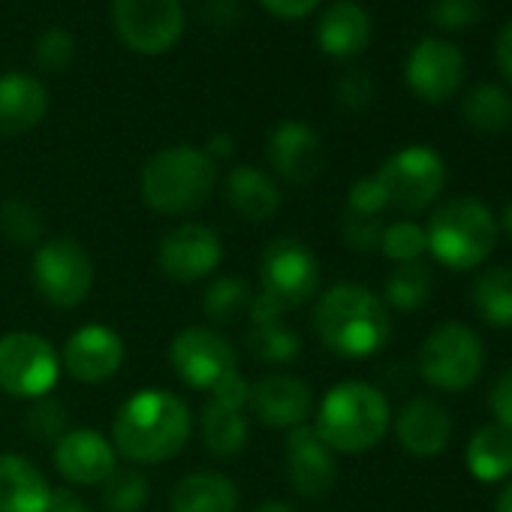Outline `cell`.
<instances>
[{"instance_id": "8992f818", "label": "cell", "mask_w": 512, "mask_h": 512, "mask_svg": "<svg viewBox=\"0 0 512 512\" xmlns=\"http://www.w3.org/2000/svg\"><path fill=\"white\" fill-rule=\"evenodd\" d=\"M416 365L428 386L440 392H464L482 374L485 350L470 326L443 323L419 347Z\"/></svg>"}, {"instance_id": "d4e9b609", "label": "cell", "mask_w": 512, "mask_h": 512, "mask_svg": "<svg viewBox=\"0 0 512 512\" xmlns=\"http://www.w3.org/2000/svg\"><path fill=\"white\" fill-rule=\"evenodd\" d=\"M172 512H235L238 488L229 476L199 470L184 476L172 491Z\"/></svg>"}, {"instance_id": "7a4b0ae2", "label": "cell", "mask_w": 512, "mask_h": 512, "mask_svg": "<svg viewBox=\"0 0 512 512\" xmlns=\"http://www.w3.org/2000/svg\"><path fill=\"white\" fill-rule=\"evenodd\" d=\"M314 329L320 341L347 359H365L386 347L392 338V317L368 287L338 284L320 296Z\"/></svg>"}, {"instance_id": "484cf974", "label": "cell", "mask_w": 512, "mask_h": 512, "mask_svg": "<svg viewBox=\"0 0 512 512\" xmlns=\"http://www.w3.org/2000/svg\"><path fill=\"white\" fill-rule=\"evenodd\" d=\"M467 470L482 482H500L512 476V431L500 422L482 425L464 449Z\"/></svg>"}, {"instance_id": "ac0fdd59", "label": "cell", "mask_w": 512, "mask_h": 512, "mask_svg": "<svg viewBox=\"0 0 512 512\" xmlns=\"http://www.w3.org/2000/svg\"><path fill=\"white\" fill-rule=\"evenodd\" d=\"M115 446L94 428L67 431L55 443V467L73 485H103L115 473Z\"/></svg>"}, {"instance_id": "60d3db41", "label": "cell", "mask_w": 512, "mask_h": 512, "mask_svg": "<svg viewBox=\"0 0 512 512\" xmlns=\"http://www.w3.org/2000/svg\"><path fill=\"white\" fill-rule=\"evenodd\" d=\"M389 208L386 193L377 178H359L347 193V211L359 217H380Z\"/></svg>"}, {"instance_id": "ffe728a7", "label": "cell", "mask_w": 512, "mask_h": 512, "mask_svg": "<svg viewBox=\"0 0 512 512\" xmlns=\"http://www.w3.org/2000/svg\"><path fill=\"white\" fill-rule=\"evenodd\" d=\"M395 437L398 443L416 455V458H434L449 446L452 437V419L446 407L434 398H410L398 419H395Z\"/></svg>"}, {"instance_id": "ee69618b", "label": "cell", "mask_w": 512, "mask_h": 512, "mask_svg": "<svg viewBox=\"0 0 512 512\" xmlns=\"http://www.w3.org/2000/svg\"><path fill=\"white\" fill-rule=\"evenodd\" d=\"M260 7L275 16V19H284V22H299L305 16H311L320 0H260Z\"/></svg>"}, {"instance_id": "7dc6e473", "label": "cell", "mask_w": 512, "mask_h": 512, "mask_svg": "<svg viewBox=\"0 0 512 512\" xmlns=\"http://www.w3.org/2000/svg\"><path fill=\"white\" fill-rule=\"evenodd\" d=\"M211 160H217V157H229L232 154V139L226 136V133H217V136H211V142H208V148H202Z\"/></svg>"}, {"instance_id": "30bf717a", "label": "cell", "mask_w": 512, "mask_h": 512, "mask_svg": "<svg viewBox=\"0 0 512 512\" xmlns=\"http://www.w3.org/2000/svg\"><path fill=\"white\" fill-rule=\"evenodd\" d=\"M34 287L55 308H76L94 287L91 256L76 238H52L34 253Z\"/></svg>"}, {"instance_id": "681fc988", "label": "cell", "mask_w": 512, "mask_h": 512, "mask_svg": "<svg viewBox=\"0 0 512 512\" xmlns=\"http://www.w3.org/2000/svg\"><path fill=\"white\" fill-rule=\"evenodd\" d=\"M253 512H293V506L284 503V500H266V503L256 506Z\"/></svg>"}, {"instance_id": "c3c4849f", "label": "cell", "mask_w": 512, "mask_h": 512, "mask_svg": "<svg viewBox=\"0 0 512 512\" xmlns=\"http://www.w3.org/2000/svg\"><path fill=\"white\" fill-rule=\"evenodd\" d=\"M494 509L497 512H512V479L500 488V494H497V503H494Z\"/></svg>"}, {"instance_id": "1f68e13d", "label": "cell", "mask_w": 512, "mask_h": 512, "mask_svg": "<svg viewBox=\"0 0 512 512\" xmlns=\"http://www.w3.org/2000/svg\"><path fill=\"white\" fill-rule=\"evenodd\" d=\"M250 308V287L238 278H220L208 287L202 311L214 323H232Z\"/></svg>"}, {"instance_id": "7c38bea8", "label": "cell", "mask_w": 512, "mask_h": 512, "mask_svg": "<svg viewBox=\"0 0 512 512\" xmlns=\"http://www.w3.org/2000/svg\"><path fill=\"white\" fill-rule=\"evenodd\" d=\"M169 359L187 386L205 392H214L229 374L238 371L232 344L220 332L205 326H190L178 332L169 347Z\"/></svg>"}, {"instance_id": "cb8c5ba5", "label": "cell", "mask_w": 512, "mask_h": 512, "mask_svg": "<svg viewBox=\"0 0 512 512\" xmlns=\"http://www.w3.org/2000/svg\"><path fill=\"white\" fill-rule=\"evenodd\" d=\"M226 199L250 223H263L281 208V190L260 166H235L226 175Z\"/></svg>"}, {"instance_id": "f907efd6", "label": "cell", "mask_w": 512, "mask_h": 512, "mask_svg": "<svg viewBox=\"0 0 512 512\" xmlns=\"http://www.w3.org/2000/svg\"><path fill=\"white\" fill-rule=\"evenodd\" d=\"M497 229H503L506 238L512 241V202L503 205V211H500V226H497Z\"/></svg>"}, {"instance_id": "d6986e66", "label": "cell", "mask_w": 512, "mask_h": 512, "mask_svg": "<svg viewBox=\"0 0 512 512\" xmlns=\"http://www.w3.org/2000/svg\"><path fill=\"white\" fill-rule=\"evenodd\" d=\"M64 365L79 383H103L124 365V341L109 326H82L64 347Z\"/></svg>"}, {"instance_id": "44dd1931", "label": "cell", "mask_w": 512, "mask_h": 512, "mask_svg": "<svg viewBox=\"0 0 512 512\" xmlns=\"http://www.w3.org/2000/svg\"><path fill=\"white\" fill-rule=\"evenodd\" d=\"M371 16L356 0H335L317 22V46L338 61L356 58L371 46Z\"/></svg>"}, {"instance_id": "5b68a950", "label": "cell", "mask_w": 512, "mask_h": 512, "mask_svg": "<svg viewBox=\"0 0 512 512\" xmlns=\"http://www.w3.org/2000/svg\"><path fill=\"white\" fill-rule=\"evenodd\" d=\"M497 217L473 196H455L434 208L425 238L434 260L452 272H470L482 266L497 247Z\"/></svg>"}, {"instance_id": "2e32d148", "label": "cell", "mask_w": 512, "mask_h": 512, "mask_svg": "<svg viewBox=\"0 0 512 512\" xmlns=\"http://www.w3.org/2000/svg\"><path fill=\"white\" fill-rule=\"evenodd\" d=\"M284 452H287V476L302 497H323L332 491L338 479V464H335V452L323 443L317 428L308 425L293 428L284 443Z\"/></svg>"}, {"instance_id": "5bb4252c", "label": "cell", "mask_w": 512, "mask_h": 512, "mask_svg": "<svg viewBox=\"0 0 512 512\" xmlns=\"http://www.w3.org/2000/svg\"><path fill=\"white\" fill-rule=\"evenodd\" d=\"M407 85L425 103H446L464 82V55L455 43L440 37H425L413 46L407 58Z\"/></svg>"}, {"instance_id": "b9f144b4", "label": "cell", "mask_w": 512, "mask_h": 512, "mask_svg": "<svg viewBox=\"0 0 512 512\" xmlns=\"http://www.w3.org/2000/svg\"><path fill=\"white\" fill-rule=\"evenodd\" d=\"M488 407L497 416V422L512 431V365L494 380V386L488 392Z\"/></svg>"}, {"instance_id": "83f0119b", "label": "cell", "mask_w": 512, "mask_h": 512, "mask_svg": "<svg viewBox=\"0 0 512 512\" xmlns=\"http://www.w3.org/2000/svg\"><path fill=\"white\" fill-rule=\"evenodd\" d=\"M250 440V422L241 410L235 407H223L217 401H211L202 410V443L211 455L217 458H229L238 455Z\"/></svg>"}, {"instance_id": "e0dca14e", "label": "cell", "mask_w": 512, "mask_h": 512, "mask_svg": "<svg viewBox=\"0 0 512 512\" xmlns=\"http://www.w3.org/2000/svg\"><path fill=\"white\" fill-rule=\"evenodd\" d=\"M247 404L263 425L299 428V425H305V419L314 410V392L302 377L269 374L256 386H250Z\"/></svg>"}, {"instance_id": "f35d334b", "label": "cell", "mask_w": 512, "mask_h": 512, "mask_svg": "<svg viewBox=\"0 0 512 512\" xmlns=\"http://www.w3.org/2000/svg\"><path fill=\"white\" fill-rule=\"evenodd\" d=\"M341 232H344V241L359 250V253H371L380 247V238H383V220L380 217H359V214H350L344 211V223H341Z\"/></svg>"}, {"instance_id": "9a60e30c", "label": "cell", "mask_w": 512, "mask_h": 512, "mask_svg": "<svg viewBox=\"0 0 512 512\" xmlns=\"http://www.w3.org/2000/svg\"><path fill=\"white\" fill-rule=\"evenodd\" d=\"M266 157L272 169L293 181V184H311L320 178L326 166V148L320 133L305 121H281L266 142Z\"/></svg>"}, {"instance_id": "836d02e7", "label": "cell", "mask_w": 512, "mask_h": 512, "mask_svg": "<svg viewBox=\"0 0 512 512\" xmlns=\"http://www.w3.org/2000/svg\"><path fill=\"white\" fill-rule=\"evenodd\" d=\"M0 232L19 247H31L43 238V214L25 199H10L0 205Z\"/></svg>"}, {"instance_id": "bcb514c9", "label": "cell", "mask_w": 512, "mask_h": 512, "mask_svg": "<svg viewBox=\"0 0 512 512\" xmlns=\"http://www.w3.org/2000/svg\"><path fill=\"white\" fill-rule=\"evenodd\" d=\"M49 512H91V509H88L85 500H79L70 488H58V491H52Z\"/></svg>"}, {"instance_id": "d590c367", "label": "cell", "mask_w": 512, "mask_h": 512, "mask_svg": "<svg viewBox=\"0 0 512 512\" xmlns=\"http://www.w3.org/2000/svg\"><path fill=\"white\" fill-rule=\"evenodd\" d=\"M25 428L40 443H58L67 434V407L58 398H37V404L25 416Z\"/></svg>"}, {"instance_id": "8fae6325", "label": "cell", "mask_w": 512, "mask_h": 512, "mask_svg": "<svg viewBox=\"0 0 512 512\" xmlns=\"http://www.w3.org/2000/svg\"><path fill=\"white\" fill-rule=\"evenodd\" d=\"M61 377L55 347L34 332L0 338V389L16 398H46Z\"/></svg>"}, {"instance_id": "f546056e", "label": "cell", "mask_w": 512, "mask_h": 512, "mask_svg": "<svg viewBox=\"0 0 512 512\" xmlns=\"http://www.w3.org/2000/svg\"><path fill=\"white\" fill-rule=\"evenodd\" d=\"M247 350L253 359L266 365H284L293 362L302 353V338L281 323V317L272 320H253L247 332Z\"/></svg>"}, {"instance_id": "74e56055", "label": "cell", "mask_w": 512, "mask_h": 512, "mask_svg": "<svg viewBox=\"0 0 512 512\" xmlns=\"http://www.w3.org/2000/svg\"><path fill=\"white\" fill-rule=\"evenodd\" d=\"M428 19L443 31H461L482 19V0H434Z\"/></svg>"}, {"instance_id": "ab89813d", "label": "cell", "mask_w": 512, "mask_h": 512, "mask_svg": "<svg viewBox=\"0 0 512 512\" xmlns=\"http://www.w3.org/2000/svg\"><path fill=\"white\" fill-rule=\"evenodd\" d=\"M335 97H338V103H341L347 112H362V109H368L371 100H374V82H371L368 73L350 70V73H344V76L338 79Z\"/></svg>"}, {"instance_id": "e575fe53", "label": "cell", "mask_w": 512, "mask_h": 512, "mask_svg": "<svg viewBox=\"0 0 512 512\" xmlns=\"http://www.w3.org/2000/svg\"><path fill=\"white\" fill-rule=\"evenodd\" d=\"M148 479L136 470H115L103 482V503L109 512H139L148 500Z\"/></svg>"}, {"instance_id": "9c48e42d", "label": "cell", "mask_w": 512, "mask_h": 512, "mask_svg": "<svg viewBox=\"0 0 512 512\" xmlns=\"http://www.w3.org/2000/svg\"><path fill=\"white\" fill-rule=\"evenodd\" d=\"M260 284L269 302L281 311L302 308L317 296L320 287V263L311 247L299 238H275L260 256Z\"/></svg>"}, {"instance_id": "f6af8a7d", "label": "cell", "mask_w": 512, "mask_h": 512, "mask_svg": "<svg viewBox=\"0 0 512 512\" xmlns=\"http://www.w3.org/2000/svg\"><path fill=\"white\" fill-rule=\"evenodd\" d=\"M494 61H497V70L506 79V85H512V22L503 25L500 37L494 43Z\"/></svg>"}, {"instance_id": "d6a6232c", "label": "cell", "mask_w": 512, "mask_h": 512, "mask_svg": "<svg viewBox=\"0 0 512 512\" xmlns=\"http://www.w3.org/2000/svg\"><path fill=\"white\" fill-rule=\"evenodd\" d=\"M380 250L389 256L392 263H419L422 253L428 250V238H425V226L413 223V220H398L392 226H383V238H380Z\"/></svg>"}, {"instance_id": "603a6c76", "label": "cell", "mask_w": 512, "mask_h": 512, "mask_svg": "<svg viewBox=\"0 0 512 512\" xmlns=\"http://www.w3.org/2000/svg\"><path fill=\"white\" fill-rule=\"evenodd\" d=\"M52 485L25 455H0V512H49Z\"/></svg>"}, {"instance_id": "52a82bcc", "label": "cell", "mask_w": 512, "mask_h": 512, "mask_svg": "<svg viewBox=\"0 0 512 512\" xmlns=\"http://www.w3.org/2000/svg\"><path fill=\"white\" fill-rule=\"evenodd\" d=\"M392 208L407 214L425 211L446 187V163L428 145H407L392 154L374 175Z\"/></svg>"}, {"instance_id": "ba28073f", "label": "cell", "mask_w": 512, "mask_h": 512, "mask_svg": "<svg viewBox=\"0 0 512 512\" xmlns=\"http://www.w3.org/2000/svg\"><path fill=\"white\" fill-rule=\"evenodd\" d=\"M112 28L136 55H163L187 28L181 0H112Z\"/></svg>"}, {"instance_id": "f1b7e54d", "label": "cell", "mask_w": 512, "mask_h": 512, "mask_svg": "<svg viewBox=\"0 0 512 512\" xmlns=\"http://www.w3.org/2000/svg\"><path fill=\"white\" fill-rule=\"evenodd\" d=\"M464 121L482 133H503L512 127V94L500 85L482 82L464 97Z\"/></svg>"}, {"instance_id": "277c9868", "label": "cell", "mask_w": 512, "mask_h": 512, "mask_svg": "<svg viewBox=\"0 0 512 512\" xmlns=\"http://www.w3.org/2000/svg\"><path fill=\"white\" fill-rule=\"evenodd\" d=\"M389 401L365 380H344L317 410V434L332 452H365L389 431Z\"/></svg>"}, {"instance_id": "8d00e7d4", "label": "cell", "mask_w": 512, "mask_h": 512, "mask_svg": "<svg viewBox=\"0 0 512 512\" xmlns=\"http://www.w3.org/2000/svg\"><path fill=\"white\" fill-rule=\"evenodd\" d=\"M37 64L49 73H64L76 58V37L67 28H49L37 37Z\"/></svg>"}, {"instance_id": "4dcf8cb0", "label": "cell", "mask_w": 512, "mask_h": 512, "mask_svg": "<svg viewBox=\"0 0 512 512\" xmlns=\"http://www.w3.org/2000/svg\"><path fill=\"white\" fill-rule=\"evenodd\" d=\"M434 290V275L425 263H401L386 278V302L395 311H419Z\"/></svg>"}, {"instance_id": "4316f807", "label": "cell", "mask_w": 512, "mask_h": 512, "mask_svg": "<svg viewBox=\"0 0 512 512\" xmlns=\"http://www.w3.org/2000/svg\"><path fill=\"white\" fill-rule=\"evenodd\" d=\"M470 305L482 323L509 329L512 326V269L509 266L482 269L470 284Z\"/></svg>"}, {"instance_id": "7bdbcfd3", "label": "cell", "mask_w": 512, "mask_h": 512, "mask_svg": "<svg viewBox=\"0 0 512 512\" xmlns=\"http://www.w3.org/2000/svg\"><path fill=\"white\" fill-rule=\"evenodd\" d=\"M241 10L235 0H205L202 4V22L214 31H229L232 25H238Z\"/></svg>"}, {"instance_id": "4fadbf2b", "label": "cell", "mask_w": 512, "mask_h": 512, "mask_svg": "<svg viewBox=\"0 0 512 512\" xmlns=\"http://www.w3.org/2000/svg\"><path fill=\"white\" fill-rule=\"evenodd\" d=\"M223 260V244L205 223H181L163 235L157 247V266L166 278L193 284L208 278Z\"/></svg>"}, {"instance_id": "7402d4cb", "label": "cell", "mask_w": 512, "mask_h": 512, "mask_svg": "<svg viewBox=\"0 0 512 512\" xmlns=\"http://www.w3.org/2000/svg\"><path fill=\"white\" fill-rule=\"evenodd\" d=\"M49 112V91L31 73L0 76V133L19 136L34 130Z\"/></svg>"}, {"instance_id": "6da1fadb", "label": "cell", "mask_w": 512, "mask_h": 512, "mask_svg": "<svg viewBox=\"0 0 512 512\" xmlns=\"http://www.w3.org/2000/svg\"><path fill=\"white\" fill-rule=\"evenodd\" d=\"M193 431L190 407L163 389H145L115 416V452L136 464H160L184 449Z\"/></svg>"}, {"instance_id": "3957f363", "label": "cell", "mask_w": 512, "mask_h": 512, "mask_svg": "<svg viewBox=\"0 0 512 512\" xmlns=\"http://www.w3.org/2000/svg\"><path fill=\"white\" fill-rule=\"evenodd\" d=\"M217 184L214 160L193 145H169L142 166V202L157 214H190L208 202Z\"/></svg>"}]
</instances>
